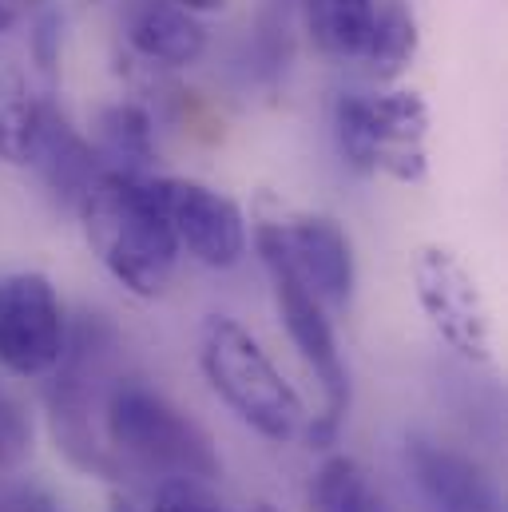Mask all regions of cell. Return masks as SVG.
<instances>
[{
    "label": "cell",
    "instance_id": "cell-6",
    "mask_svg": "<svg viewBox=\"0 0 508 512\" xmlns=\"http://www.w3.org/2000/svg\"><path fill=\"white\" fill-rule=\"evenodd\" d=\"M64 362V306L36 270L0 274V366L16 378H44Z\"/></svg>",
    "mask_w": 508,
    "mask_h": 512
},
{
    "label": "cell",
    "instance_id": "cell-9",
    "mask_svg": "<svg viewBox=\"0 0 508 512\" xmlns=\"http://www.w3.org/2000/svg\"><path fill=\"white\" fill-rule=\"evenodd\" d=\"M278 227H282V247L294 274L314 290V298L326 310H346L358 282L350 235L326 215H298Z\"/></svg>",
    "mask_w": 508,
    "mask_h": 512
},
{
    "label": "cell",
    "instance_id": "cell-10",
    "mask_svg": "<svg viewBox=\"0 0 508 512\" xmlns=\"http://www.w3.org/2000/svg\"><path fill=\"white\" fill-rule=\"evenodd\" d=\"M405 465L433 512H505V501L493 485V477L465 453L409 437L405 441Z\"/></svg>",
    "mask_w": 508,
    "mask_h": 512
},
{
    "label": "cell",
    "instance_id": "cell-14",
    "mask_svg": "<svg viewBox=\"0 0 508 512\" xmlns=\"http://www.w3.org/2000/svg\"><path fill=\"white\" fill-rule=\"evenodd\" d=\"M378 0H306V28L334 60H362L374 32Z\"/></svg>",
    "mask_w": 508,
    "mask_h": 512
},
{
    "label": "cell",
    "instance_id": "cell-20",
    "mask_svg": "<svg viewBox=\"0 0 508 512\" xmlns=\"http://www.w3.org/2000/svg\"><path fill=\"white\" fill-rule=\"evenodd\" d=\"M24 441H28L24 417H20L8 401H0V461H12V457L24 449Z\"/></svg>",
    "mask_w": 508,
    "mask_h": 512
},
{
    "label": "cell",
    "instance_id": "cell-11",
    "mask_svg": "<svg viewBox=\"0 0 508 512\" xmlns=\"http://www.w3.org/2000/svg\"><path fill=\"white\" fill-rule=\"evenodd\" d=\"M124 28L127 44L163 68H187L207 52V28L199 16L171 0H131Z\"/></svg>",
    "mask_w": 508,
    "mask_h": 512
},
{
    "label": "cell",
    "instance_id": "cell-22",
    "mask_svg": "<svg viewBox=\"0 0 508 512\" xmlns=\"http://www.w3.org/2000/svg\"><path fill=\"white\" fill-rule=\"evenodd\" d=\"M12 20H16V12H12V8L0 0V32H8V28H12Z\"/></svg>",
    "mask_w": 508,
    "mask_h": 512
},
{
    "label": "cell",
    "instance_id": "cell-8",
    "mask_svg": "<svg viewBox=\"0 0 508 512\" xmlns=\"http://www.w3.org/2000/svg\"><path fill=\"white\" fill-rule=\"evenodd\" d=\"M155 191L179 251L211 270H227L247 255V219L235 199L195 179H155Z\"/></svg>",
    "mask_w": 508,
    "mask_h": 512
},
{
    "label": "cell",
    "instance_id": "cell-21",
    "mask_svg": "<svg viewBox=\"0 0 508 512\" xmlns=\"http://www.w3.org/2000/svg\"><path fill=\"white\" fill-rule=\"evenodd\" d=\"M171 4H179V8H187V12H195V16H203V12H219L227 0H171Z\"/></svg>",
    "mask_w": 508,
    "mask_h": 512
},
{
    "label": "cell",
    "instance_id": "cell-24",
    "mask_svg": "<svg viewBox=\"0 0 508 512\" xmlns=\"http://www.w3.org/2000/svg\"><path fill=\"white\" fill-rule=\"evenodd\" d=\"M254 512H278V509H274V505H258Z\"/></svg>",
    "mask_w": 508,
    "mask_h": 512
},
{
    "label": "cell",
    "instance_id": "cell-12",
    "mask_svg": "<svg viewBox=\"0 0 508 512\" xmlns=\"http://www.w3.org/2000/svg\"><path fill=\"white\" fill-rule=\"evenodd\" d=\"M32 167H40V175L48 179V187H52L56 195H68V199H76V203H80V195L88 191V183L104 171L96 147L72 128L56 108H52L48 120H44V135H40V143H36Z\"/></svg>",
    "mask_w": 508,
    "mask_h": 512
},
{
    "label": "cell",
    "instance_id": "cell-7",
    "mask_svg": "<svg viewBox=\"0 0 508 512\" xmlns=\"http://www.w3.org/2000/svg\"><path fill=\"white\" fill-rule=\"evenodd\" d=\"M417 302L429 318V326L473 362H489L493 354V330H489V306L477 286V278L465 270V262L445 247H425L417 266Z\"/></svg>",
    "mask_w": 508,
    "mask_h": 512
},
{
    "label": "cell",
    "instance_id": "cell-15",
    "mask_svg": "<svg viewBox=\"0 0 508 512\" xmlns=\"http://www.w3.org/2000/svg\"><path fill=\"white\" fill-rule=\"evenodd\" d=\"M96 155L104 171H124V175H147L155 159V131L143 108L116 104L100 116L96 124Z\"/></svg>",
    "mask_w": 508,
    "mask_h": 512
},
{
    "label": "cell",
    "instance_id": "cell-23",
    "mask_svg": "<svg viewBox=\"0 0 508 512\" xmlns=\"http://www.w3.org/2000/svg\"><path fill=\"white\" fill-rule=\"evenodd\" d=\"M112 512H131V505L127 501H112Z\"/></svg>",
    "mask_w": 508,
    "mask_h": 512
},
{
    "label": "cell",
    "instance_id": "cell-5",
    "mask_svg": "<svg viewBox=\"0 0 508 512\" xmlns=\"http://www.w3.org/2000/svg\"><path fill=\"white\" fill-rule=\"evenodd\" d=\"M334 139L342 159L362 175H389L397 183H421L429 171V108L417 92L338 96Z\"/></svg>",
    "mask_w": 508,
    "mask_h": 512
},
{
    "label": "cell",
    "instance_id": "cell-16",
    "mask_svg": "<svg viewBox=\"0 0 508 512\" xmlns=\"http://www.w3.org/2000/svg\"><path fill=\"white\" fill-rule=\"evenodd\" d=\"M310 512H393L354 457H330L310 485Z\"/></svg>",
    "mask_w": 508,
    "mask_h": 512
},
{
    "label": "cell",
    "instance_id": "cell-3",
    "mask_svg": "<svg viewBox=\"0 0 508 512\" xmlns=\"http://www.w3.org/2000/svg\"><path fill=\"white\" fill-rule=\"evenodd\" d=\"M112 445L147 473L163 477H219L211 437L163 393L143 382H116L104 401Z\"/></svg>",
    "mask_w": 508,
    "mask_h": 512
},
{
    "label": "cell",
    "instance_id": "cell-2",
    "mask_svg": "<svg viewBox=\"0 0 508 512\" xmlns=\"http://www.w3.org/2000/svg\"><path fill=\"white\" fill-rule=\"evenodd\" d=\"M199 362L211 389L251 425L254 433L270 441H286L302 429L306 409L294 385L266 358V350L243 330L235 318H207L199 338Z\"/></svg>",
    "mask_w": 508,
    "mask_h": 512
},
{
    "label": "cell",
    "instance_id": "cell-13",
    "mask_svg": "<svg viewBox=\"0 0 508 512\" xmlns=\"http://www.w3.org/2000/svg\"><path fill=\"white\" fill-rule=\"evenodd\" d=\"M52 104L28 88L16 68H0V159L12 167H28L36 143L44 135Z\"/></svg>",
    "mask_w": 508,
    "mask_h": 512
},
{
    "label": "cell",
    "instance_id": "cell-1",
    "mask_svg": "<svg viewBox=\"0 0 508 512\" xmlns=\"http://www.w3.org/2000/svg\"><path fill=\"white\" fill-rule=\"evenodd\" d=\"M84 235L135 298H159L179 266V243L151 175L100 171L80 195Z\"/></svg>",
    "mask_w": 508,
    "mask_h": 512
},
{
    "label": "cell",
    "instance_id": "cell-4",
    "mask_svg": "<svg viewBox=\"0 0 508 512\" xmlns=\"http://www.w3.org/2000/svg\"><path fill=\"white\" fill-rule=\"evenodd\" d=\"M254 247H258L262 266L270 274L274 306H278V318H282L294 350L302 354V362L314 370V378L326 389V413L310 429V441L326 445V441H334V433L342 425V413L350 405V378H346V366H342V350H338L334 326L326 318V306L314 298V290L294 274L286 247H282V227L274 219H262L254 227Z\"/></svg>",
    "mask_w": 508,
    "mask_h": 512
},
{
    "label": "cell",
    "instance_id": "cell-17",
    "mask_svg": "<svg viewBox=\"0 0 508 512\" xmlns=\"http://www.w3.org/2000/svg\"><path fill=\"white\" fill-rule=\"evenodd\" d=\"M417 56V20L405 8V0H381L374 12V32L370 44L362 52V60L370 64V76L393 80L409 68V60Z\"/></svg>",
    "mask_w": 508,
    "mask_h": 512
},
{
    "label": "cell",
    "instance_id": "cell-19",
    "mask_svg": "<svg viewBox=\"0 0 508 512\" xmlns=\"http://www.w3.org/2000/svg\"><path fill=\"white\" fill-rule=\"evenodd\" d=\"M0 512H64V509H60V501H56L48 489H40V485H20V489H12V493L4 497Z\"/></svg>",
    "mask_w": 508,
    "mask_h": 512
},
{
    "label": "cell",
    "instance_id": "cell-18",
    "mask_svg": "<svg viewBox=\"0 0 508 512\" xmlns=\"http://www.w3.org/2000/svg\"><path fill=\"white\" fill-rule=\"evenodd\" d=\"M151 512H227L219 493L203 477H167L155 493Z\"/></svg>",
    "mask_w": 508,
    "mask_h": 512
}]
</instances>
